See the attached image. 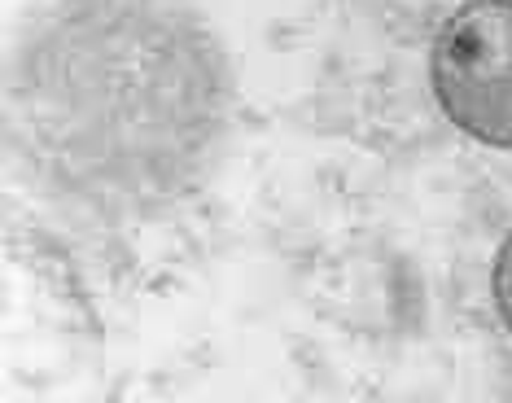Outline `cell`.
<instances>
[{"instance_id":"cell-1","label":"cell","mask_w":512,"mask_h":403,"mask_svg":"<svg viewBox=\"0 0 512 403\" xmlns=\"http://www.w3.org/2000/svg\"><path fill=\"white\" fill-rule=\"evenodd\" d=\"M429 79L451 128L512 154V0H464L434 36Z\"/></svg>"},{"instance_id":"cell-2","label":"cell","mask_w":512,"mask_h":403,"mask_svg":"<svg viewBox=\"0 0 512 403\" xmlns=\"http://www.w3.org/2000/svg\"><path fill=\"white\" fill-rule=\"evenodd\" d=\"M491 298H495V312H499V320H504V329L512 333V228H508V237L499 241V250H495Z\"/></svg>"}]
</instances>
